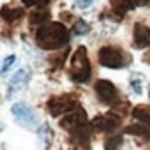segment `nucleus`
I'll list each match as a JSON object with an SVG mask.
<instances>
[{
  "mask_svg": "<svg viewBox=\"0 0 150 150\" xmlns=\"http://www.w3.org/2000/svg\"><path fill=\"white\" fill-rule=\"evenodd\" d=\"M35 41L42 50H58L69 42V32L62 23H46L37 30Z\"/></svg>",
  "mask_w": 150,
  "mask_h": 150,
  "instance_id": "1",
  "label": "nucleus"
},
{
  "mask_svg": "<svg viewBox=\"0 0 150 150\" xmlns=\"http://www.w3.org/2000/svg\"><path fill=\"white\" fill-rule=\"evenodd\" d=\"M90 72H92V69H90V60H88V55H87V48L80 46L71 58L69 76H71L72 81L83 83L90 78Z\"/></svg>",
  "mask_w": 150,
  "mask_h": 150,
  "instance_id": "2",
  "label": "nucleus"
},
{
  "mask_svg": "<svg viewBox=\"0 0 150 150\" xmlns=\"http://www.w3.org/2000/svg\"><path fill=\"white\" fill-rule=\"evenodd\" d=\"M99 62H101V65H104V67L120 69V67H124V64H125V57L122 55L120 50L111 48V46H104V48H101V51H99Z\"/></svg>",
  "mask_w": 150,
  "mask_h": 150,
  "instance_id": "3",
  "label": "nucleus"
},
{
  "mask_svg": "<svg viewBox=\"0 0 150 150\" xmlns=\"http://www.w3.org/2000/svg\"><path fill=\"white\" fill-rule=\"evenodd\" d=\"M11 111H13V115L18 118V122H20L21 125H25V127L34 129V127L37 125V122H39L35 111H34L30 106L23 104V103H16V104H13Z\"/></svg>",
  "mask_w": 150,
  "mask_h": 150,
  "instance_id": "4",
  "label": "nucleus"
},
{
  "mask_svg": "<svg viewBox=\"0 0 150 150\" xmlns=\"http://www.w3.org/2000/svg\"><path fill=\"white\" fill-rule=\"evenodd\" d=\"M96 92H97L99 101L104 103V104H111V103H115L117 97H118V92H117L115 85H113L111 81H108V80H99V81L96 83Z\"/></svg>",
  "mask_w": 150,
  "mask_h": 150,
  "instance_id": "5",
  "label": "nucleus"
},
{
  "mask_svg": "<svg viewBox=\"0 0 150 150\" xmlns=\"http://www.w3.org/2000/svg\"><path fill=\"white\" fill-rule=\"evenodd\" d=\"M60 125L64 129H67L69 132H74V131H78L80 127L87 125V115H85L83 110H74V111H71V115L62 118Z\"/></svg>",
  "mask_w": 150,
  "mask_h": 150,
  "instance_id": "6",
  "label": "nucleus"
},
{
  "mask_svg": "<svg viewBox=\"0 0 150 150\" xmlns=\"http://www.w3.org/2000/svg\"><path fill=\"white\" fill-rule=\"evenodd\" d=\"M48 108H50V113L53 117H60L65 111H74L78 108V104L71 97H57V99H51L48 103Z\"/></svg>",
  "mask_w": 150,
  "mask_h": 150,
  "instance_id": "7",
  "label": "nucleus"
},
{
  "mask_svg": "<svg viewBox=\"0 0 150 150\" xmlns=\"http://www.w3.org/2000/svg\"><path fill=\"white\" fill-rule=\"evenodd\" d=\"M134 46L139 50L150 46V28L143 23L134 25Z\"/></svg>",
  "mask_w": 150,
  "mask_h": 150,
  "instance_id": "8",
  "label": "nucleus"
},
{
  "mask_svg": "<svg viewBox=\"0 0 150 150\" xmlns=\"http://www.w3.org/2000/svg\"><path fill=\"white\" fill-rule=\"evenodd\" d=\"M117 125H118L117 118H115V117H110V115H106V117H97V118L94 120V127H96L97 131H103V132H110V131H113Z\"/></svg>",
  "mask_w": 150,
  "mask_h": 150,
  "instance_id": "9",
  "label": "nucleus"
},
{
  "mask_svg": "<svg viewBox=\"0 0 150 150\" xmlns=\"http://www.w3.org/2000/svg\"><path fill=\"white\" fill-rule=\"evenodd\" d=\"M0 16H2L6 21H14L20 20L23 16V9L21 7H11V6H4L0 9Z\"/></svg>",
  "mask_w": 150,
  "mask_h": 150,
  "instance_id": "10",
  "label": "nucleus"
},
{
  "mask_svg": "<svg viewBox=\"0 0 150 150\" xmlns=\"http://www.w3.org/2000/svg\"><path fill=\"white\" fill-rule=\"evenodd\" d=\"M125 132L129 134H138V136H145L150 139V124H136V125H129L125 129Z\"/></svg>",
  "mask_w": 150,
  "mask_h": 150,
  "instance_id": "11",
  "label": "nucleus"
},
{
  "mask_svg": "<svg viewBox=\"0 0 150 150\" xmlns=\"http://www.w3.org/2000/svg\"><path fill=\"white\" fill-rule=\"evenodd\" d=\"M25 81H27V72L21 69V71H18L14 76L11 78V81H9V92H13V88L16 90V88H20L21 85H25Z\"/></svg>",
  "mask_w": 150,
  "mask_h": 150,
  "instance_id": "12",
  "label": "nucleus"
},
{
  "mask_svg": "<svg viewBox=\"0 0 150 150\" xmlns=\"http://www.w3.org/2000/svg\"><path fill=\"white\" fill-rule=\"evenodd\" d=\"M132 115L134 118L141 120V124H150V106H136Z\"/></svg>",
  "mask_w": 150,
  "mask_h": 150,
  "instance_id": "13",
  "label": "nucleus"
},
{
  "mask_svg": "<svg viewBox=\"0 0 150 150\" xmlns=\"http://www.w3.org/2000/svg\"><path fill=\"white\" fill-rule=\"evenodd\" d=\"M48 18H50V13L44 9H39V11H35V13H32V16H30V23L32 25H41V23H44V21H48Z\"/></svg>",
  "mask_w": 150,
  "mask_h": 150,
  "instance_id": "14",
  "label": "nucleus"
},
{
  "mask_svg": "<svg viewBox=\"0 0 150 150\" xmlns=\"http://www.w3.org/2000/svg\"><path fill=\"white\" fill-rule=\"evenodd\" d=\"M122 136H113V138H110V139H106V143H104V146H106V150H118L120 146H122Z\"/></svg>",
  "mask_w": 150,
  "mask_h": 150,
  "instance_id": "15",
  "label": "nucleus"
},
{
  "mask_svg": "<svg viewBox=\"0 0 150 150\" xmlns=\"http://www.w3.org/2000/svg\"><path fill=\"white\" fill-rule=\"evenodd\" d=\"M90 28H88V25H85L83 21H76V23H74V28H72V32L74 34H85V32H88Z\"/></svg>",
  "mask_w": 150,
  "mask_h": 150,
  "instance_id": "16",
  "label": "nucleus"
},
{
  "mask_svg": "<svg viewBox=\"0 0 150 150\" xmlns=\"http://www.w3.org/2000/svg\"><path fill=\"white\" fill-rule=\"evenodd\" d=\"M14 60H16V57L14 55H11V57H7L6 60H4V64H2V69H0V74H6L7 71H9V67L14 64Z\"/></svg>",
  "mask_w": 150,
  "mask_h": 150,
  "instance_id": "17",
  "label": "nucleus"
},
{
  "mask_svg": "<svg viewBox=\"0 0 150 150\" xmlns=\"http://www.w3.org/2000/svg\"><path fill=\"white\" fill-rule=\"evenodd\" d=\"M132 88L136 90V94H141V85H139V81H132Z\"/></svg>",
  "mask_w": 150,
  "mask_h": 150,
  "instance_id": "18",
  "label": "nucleus"
},
{
  "mask_svg": "<svg viewBox=\"0 0 150 150\" xmlns=\"http://www.w3.org/2000/svg\"><path fill=\"white\" fill-rule=\"evenodd\" d=\"M90 4H92L90 0H87V2H78V6H80V7H88Z\"/></svg>",
  "mask_w": 150,
  "mask_h": 150,
  "instance_id": "19",
  "label": "nucleus"
},
{
  "mask_svg": "<svg viewBox=\"0 0 150 150\" xmlns=\"http://www.w3.org/2000/svg\"><path fill=\"white\" fill-rule=\"evenodd\" d=\"M145 62H146V64H150V51L145 55Z\"/></svg>",
  "mask_w": 150,
  "mask_h": 150,
  "instance_id": "20",
  "label": "nucleus"
}]
</instances>
